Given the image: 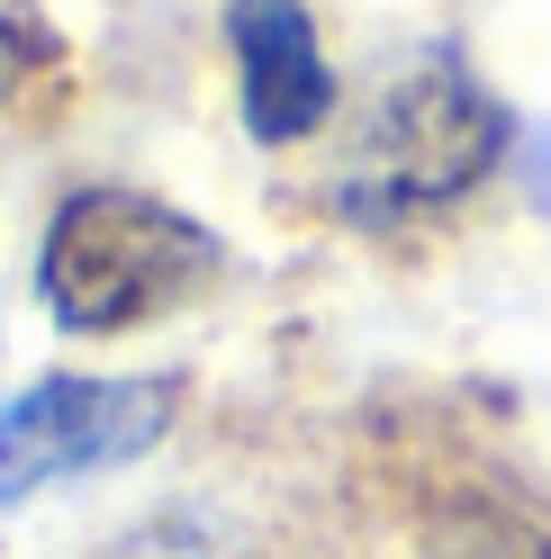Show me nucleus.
<instances>
[{
	"label": "nucleus",
	"mask_w": 551,
	"mask_h": 559,
	"mask_svg": "<svg viewBox=\"0 0 551 559\" xmlns=\"http://www.w3.org/2000/svg\"><path fill=\"white\" fill-rule=\"evenodd\" d=\"M218 262L226 253L199 217H181L172 199L99 181L55 207L46 253H37V298L63 334H127L163 307H190L218 280Z\"/></svg>",
	"instance_id": "obj_1"
},
{
	"label": "nucleus",
	"mask_w": 551,
	"mask_h": 559,
	"mask_svg": "<svg viewBox=\"0 0 551 559\" xmlns=\"http://www.w3.org/2000/svg\"><path fill=\"white\" fill-rule=\"evenodd\" d=\"M506 118L497 99L461 73V55H417L398 82H380V99L362 109V135L343 154V207L353 217H407L470 190L497 163Z\"/></svg>",
	"instance_id": "obj_2"
},
{
	"label": "nucleus",
	"mask_w": 551,
	"mask_h": 559,
	"mask_svg": "<svg viewBox=\"0 0 551 559\" xmlns=\"http://www.w3.org/2000/svg\"><path fill=\"white\" fill-rule=\"evenodd\" d=\"M172 406H181L172 379H37V389H19L0 406V506L145 461L172 433Z\"/></svg>",
	"instance_id": "obj_3"
},
{
	"label": "nucleus",
	"mask_w": 551,
	"mask_h": 559,
	"mask_svg": "<svg viewBox=\"0 0 551 559\" xmlns=\"http://www.w3.org/2000/svg\"><path fill=\"white\" fill-rule=\"evenodd\" d=\"M226 46H235V91H245V127L262 145H298L335 118V73L317 46L307 0H235L226 10Z\"/></svg>",
	"instance_id": "obj_4"
},
{
	"label": "nucleus",
	"mask_w": 551,
	"mask_h": 559,
	"mask_svg": "<svg viewBox=\"0 0 551 559\" xmlns=\"http://www.w3.org/2000/svg\"><path fill=\"white\" fill-rule=\"evenodd\" d=\"M19 73H27V27H19V19H0V99L19 91Z\"/></svg>",
	"instance_id": "obj_5"
}]
</instances>
